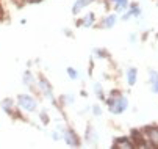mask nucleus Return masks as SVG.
I'll list each match as a JSON object with an SVG mask.
<instances>
[{"instance_id":"6","label":"nucleus","mask_w":158,"mask_h":149,"mask_svg":"<svg viewBox=\"0 0 158 149\" xmlns=\"http://www.w3.org/2000/svg\"><path fill=\"white\" fill-rule=\"evenodd\" d=\"M67 143H74V144H77V141H75V137L74 135H71V132H67Z\"/></svg>"},{"instance_id":"7","label":"nucleus","mask_w":158,"mask_h":149,"mask_svg":"<svg viewBox=\"0 0 158 149\" xmlns=\"http://www.w3.org/2000/svg\"><path fill=\"white\" fill-rule=\"evenodd\" d=\"M116 2H119L118 3V8H125L127 6V0H116Z\"/></svg>"},{"instance_id":"5","label":"nucleus","mask_w":158,"mask_h":149,"mask_svg":"<svg viewBox=\"0 0 158 149\" xmlns=\"http://www.w3.org/2000/svg\"><path fill=\"white\" fill-rule=\"evenodd\" d=\"M152 74V83H153V90L158 93V74L156 72H150Z\"/></svg>"},{"instance_id":"9","label":"nucleus","mask_w":158,"mask_h":149,"mask_svg":"<svg viewBox=\"0 0 158 149\" xmlns=\"http://www.w3.org/2000/svg\"><path fill=\"white\" fill-rule=\"evenodd\" d=\"M67 72H69V75H71V77H75V75H77V74H75V71H72V69H69Z\"/></svg>"},{"instance_id":"3","label":"nucleus","mask_w":158,"mask_h":149,"mask_svg":"<svg viewBox=\"0 0 158 149\" xmlns=\"http://www.w3.org/2000/svg\"><path fill=\"white\" fill-rule=\"evenodd\" d=\"M89 2H93V0H78L77 5L74 6V13H78V11H80V8H81V6H86Z\"/></svg>"},{"instance_id":"4","label":"nucleus","mask_w":158,"mask_h":149,"mask_svg":"<svg viewBox=\"0 0 158 149\" xmlns=\"http://www.w3.org/2000/svg\"><path fill=\"white\" fill-rule=\"evenodd\" d=\"M135 82H136V71H135V69H130V71H128V83L133 85Z\"/></svg>"},{"instance_id":"8","label":"nucleus","mask_w":158,"mask_h":149,"mask_svg":"<svg viewBox=\"0 0 158 149\" xmlns=\"http://www.w3.org/2000/svg\"><path fill=\"white\" fill-rule=\"evenodd\" d=\"M113 24H114V17H110V19H106V25H113Z\"/></svg>"},{"instance_id":"1","label":"nucleus","mask_w":158,"mask_h":149,"mask_svg":"<svg viewBox=\"0 0 158 149\" xmlns=\"http://www.w3.org/2000/svg\"><path fill=\"white\" fill-rule=\"evenodd\" d=\"M108 105H110L111 112H114V113H121V112H124V110L127 109V99H125V97L118 96L116 99H110Z\"/></svg>"},{"instance_id":"2","label":"nucleus","mask_w":158,"mask_h":149,"mask_svg":"<svg viewBox=\"0 0 158 149\" xmlns=\"http://www.w3.org/2000/svg\"><path fill=\"white\" fill-rule=\"evenodd\" d=\"M19 100H20V105H22V107L27 109V110H30V112L36 109V100H35L33 97H30V96H20Z\"/></svg>"}]
</instances>
